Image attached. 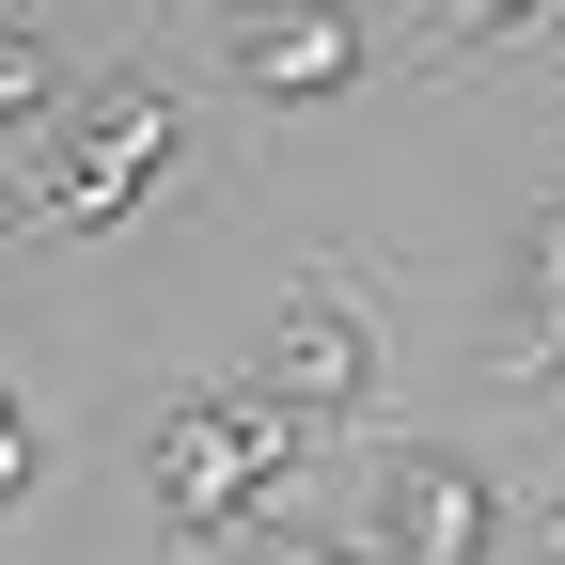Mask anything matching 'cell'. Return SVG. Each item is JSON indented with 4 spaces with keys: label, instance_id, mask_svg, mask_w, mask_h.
Listing matches in <instances>:
<instances>
[{
    "label": "cell",
    "instance_id": "obj_11",
    "mask_svg": "<svg viewBox=\"0 0 565 565\" xmlns=\"http://www.w3.org/2000/svg\"><path fill=\"white\" fill-rule=\"evenodd\" d=\"M17 221H32V189H17V173H0V236H17Z\"/></svg>",
    "mask_w": 565,
    "mask_h": 565
},
{
    "label": "cell",
    "instance_id": "obj_5",
    "mask_svg": "<svg viewBox=\"0 0 565 565\" xmlns=\"http://www.w3.org/2000/svg\"><path fill=\"white\" fill-rule=\"evenodd\" d=\"M221 47H236V95L252 110L362 95V17H330V0H221Z\"/></svg>",
    "mask_w": 565,
    "mask_h": 565
},
{
    "label": "cell",
    "instance_id": "obj_4",
    "mask_svg": "<svg viewBox=\"0 0 565 565\" xmlns=\"http://www.w3.org/2000/svg\"><path fill=\"white\" fill-rule=\"evenodd\" d=\"M252 393H267V408H299V424L377 408V315H362V282H345V267H315L299 299H282V330H267Z\"/></svg>",
    "mask_w": 565,
    "mask_h": 565
},
{
    "label": "cell",
    "instance_id": "obj_13",
    "mask_svg": "<svg viewBox=\"0 0 565 565\" xmlns=\"http://www.w3.org/2000/svg\"><path fill=\"white\" fill-rule=\"evenodd\" d=\"M0 17H17V0H0Z\"/></svg>",
    "mask_w": 565,
    "mask_h": 565
},
{
    "label": "cell",
    "instance_id": "obj_2",
    "mask_svg": "<svg viewBox=\"0 0 565 565\" xmlns=\"http://www.w3.org/2000/svg\"><path fill=\"white\" fill-rule=\"evenodd\" d=\"M173 173H189V141H173V95L126 63V79H95V95H63V110H47L32 221H47V236H110L126 204H158Z\"/></svg>",
    "mask_w": 565,
    "mask_h": 565
},
{
    "label": "cell",
    "instance_id": "obj_9",
    "mask_svg": "<svg viewBox=\"0 0 565 565\" xmlns=\"http://www.w3.org/2000/svg\"><path fill=\"white\" fill-rule=\"evenodd\" d=\"M32 487H47V424L17 408V377H0V503H32Z\"/></svg>",
    "mask_w": 565,
    "mask_h": 565
},
{
    "label": "cell",
    "instance_id": "obj_12",
    "mask_svg": "<svg viewBox=\"0 0 565 565\" xmlns=\"http://www.w3.org/2000/svg\"><path fill=\"white\" fill-rule=\"evenodd\" d=\"M330 17H362V0H330Z\"/></svg>",
    "mask_w": 565,
    "mask_h": 565
},
{
    "label": "cell",
    "instance_id": "obj_6",
    "mask_svg": "<svg viewBox=\"0 0 565 565\" xmlns=\"http://www.w3.org/2000/svg\"><path fill=\"white\" fill-rule=\"evenodd\" d=\"M503 393H565V189L534 204V267H519V330H503V362H487Z\"/></svg>",
    "mask_w": 565,
    "mask_h": 565
},
{
    "label": "cell",
    "instance_id": "obj_8",
    "mask_svg": "<svg viewBox=\"0 0 565 565\" xmlns=\"http://www.w3.org/2000/svg\"><path fill=\"white\" fill-rule=\"evenodd\" d=\"M487 32H565V0H440V47H487Z\"/></svg>",
    "mask_w": 565,
    "mask_h": 565
},
{
    "label": "cell",
    "instance_id": "obj_10",
    "mask_svg": "<svg viewBox=\"0 0 565 565\" xmlns=\"http://www.w3.org/2000/svg\"><path fill=\"white\" fill-rule=\"evenodd\" d=\"M221 565H377L362 534H252V550H221Z\"/></svg>",
    "mask_w": 565,
    "mask_h": 565
},
{
    "label": "cell",
    "instance_id": "obj_7",
    "mask_svg": "<svg viewBox=\"0 0 565 565\" xmlns=\"http://www.w3.org/2000/svg\"><path fill=\"white\" fill-rule=\"evenodd\" d=\"M63 110V63H47V32L32 17H0V126H47Z\"/></svg>",
    "mask_w": 565,
    "mask_h": 565
},
{
    "label": "cell",
    "instance_id": "obj_3",
    "mask_svg": "<svg viewBox=\"0 0 565 565\" xmlns=\"http://www.w3.org/2000/svg\"><path fill=\"white\" fill-rule=\"evenodd\" d=\"M345 534H362L377 565H487L503 550V487H487V456H456V440H377Z\"/></svg>",
    "mask_w": 565,
    "mask_h": 565
},
{
    "label": "cell",
    "instance_id": "obj_1",
    "mask_svg": "<svg viewBox=\"0 0 565 565\" xmlns=\"http://www.w3.org/2000/svg\"><path fill=\"white\" fill-rule=\"evenodd\" d=\"M299 440H315L299 408H267L252 377H221V393H189V408L141 424V487H158V519H189V534H282Z\"/></svg>",
    "mask_w": 565,
    "mask_h": 565
}]
</instances>
